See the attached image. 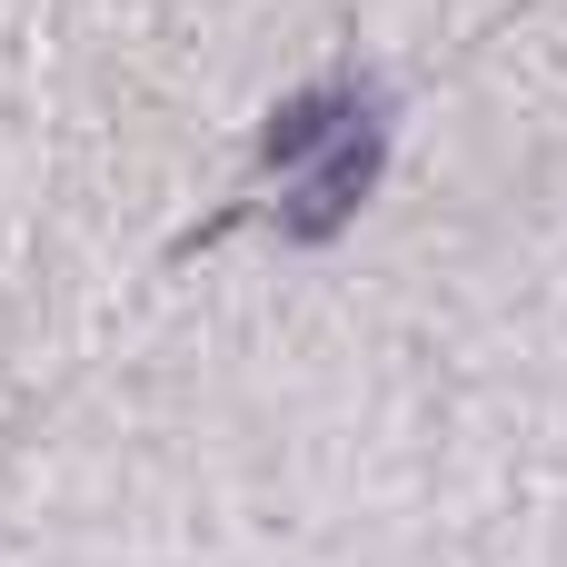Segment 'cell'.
I'll return each instance as SVG.
<instances>
[{
	"label": "cell",
	"instance_id": "cell-1",
	"mask_svg": "<svg viewBox=\"0 0 567 567\" xmlns=\"http://www.w3.org/2000/svg\"><path fill=\"white\" fill-rule=\"evenodd\" d=\"M379 169H389V120L379 110H359L319 159H299V189H289V209H279V229L299 239V249H319V239H339L359 209H369V189H379Z\"/></svg>",
	"mask_w": 567,
	"mask_h": 567
},
{
	"label": "cell",
	"instance_id": "cell-2",
	"mask_svg": "<svg viewBox=\"0 0 567 567\" xmlns=\"http://www.w3.org/2000/svg\"><path fill=\"white\" fill-rule=\"evenodd\" d=\"M359 110H369V90H359V80H319V90H299V100H279V110H269L259 159H269V169H299V159H319Z\"/></svg>",
	"mask_w": 567,
	"mask_h": 567
}]
</instances>
